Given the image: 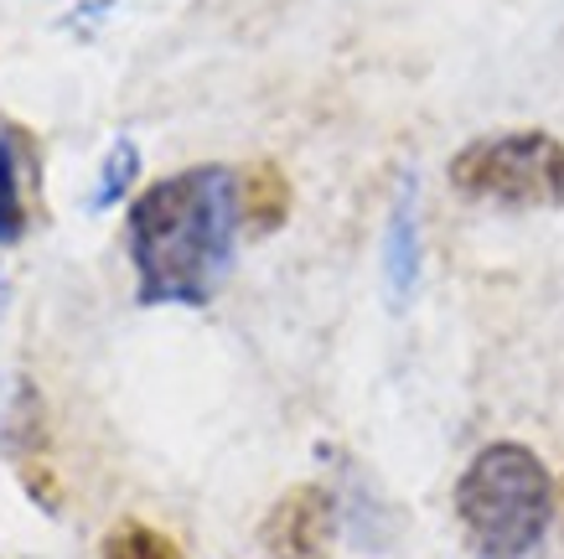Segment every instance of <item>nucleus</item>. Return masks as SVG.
<instances>
[{
  "mask_svg": "<svg viewBox=\"0 0 564 559\" xmlns=\"http://www.w3.org/2000/svg\"><path fill=\"white\" fill-rule=\"evenodd\" d=\"M234 234L239 176L228 166H192L151 182L124 218L140 305H207L234 265Z\"/></svg>",
  "mask_w": 564,
  "mask_h": 559,
  "instance_id": "obj_1",
  "label": "nucleus"
},
{
  "mask_svg": "<svg viewBox=\"0 0 564 559\" xmlns=\"http://www.w3.org/2000/svg\"><path fill=\"white\" fill-rule=\"evenodd\" d=\"M456 518L477 559H533L554 518V482L518 441H492L456 482Z\"/></svg>",
  "mask_w": 564,
  "mask_h": 559,
  "instance_id": "obj_2",
  "label": "nucleus"
},
{
  "mask_svg": "<svg viewBox=\"0 0 564 559\" xmlns=\"http://www.w3.org/2000/svg\"><path fill=\"white\" fill-rule=\"evenodd\" d=\"M451 186L477 203L502 207H564V140L549 130L471 140L445 166Z\"/></svg>",
  "mask_w": 564,
  "mask_h": 559,
  "instance_id": "obj_3",
  "label": "nucleus"
},
{
  "mask_svg": "<svg viewBox=\"0 0 564 559\" xmlns=\"http://www.w3.org/2000/svg\"><path fill=\"white\" fill-rule=\"evenodd\" d=\"M259 539H264L270 559H332V539H337V503H332V492L316 487V482L291 487L270 508Z\"/></svg>",
  "mask_w": 564,
  "mask_h": 559,
  "instance_id": "obj_4",
  "label": "nucleus"
},
{
  "mask_svg": "<svg viewBox=\"0 0 564 559\" xmlns=\"http://www.w3.org/2000/svg\"><path fill=\"white\" fill-rule=\"evenodd\" d=\"M291 176L280 171V161H254L239 171V228H249L254 238H270L285 228L291 218Z\"/></svg>",
  "mask_w": 564,
  "mask_h": 559,
  "instance_id": "obj_5",
  "label": "nucleus"
},
{
  "mask_svg": "<svg viewBox=\"0 0 564 559\" xmlns=\"http://www.w3.org/2000/svg\"><path fill=\"white\" fill-rule=\"evenodd\" d=\"M383 275H389L393 301H404L420 280V213H414V182L399 186V203L389 213V234H383Z\"/></svg>",
  "mask_w": 564,
  "mask_h": 559,
  "instance_id": "obj_6",
  "label": "nucleus"
},
{
  "mask_svg": "<svg viewBox=\"0 0 564 559\" xmlns=\"http://www.w3.org/2000/svg\"><path fill=\"white\" fill-rule=\"evenodd\" d=\"M26 166H32V136L6 125L0 130V244H17L26 234V197H21Z\"/></svg>",
  "mask_w": 564,
  "mask_h": 559,
  "instance_id": "obj_7",
  "label": "nucleus"
},
{
  "mask_svg": "<svg viewBox=\"0 0 564 559\" xmlns=\"http://www.w3.org/2000/svg\"><path fill=\"white\" fill-rule=\"evenodd\" d=\"M99 559H187V555H182V544H176L172 534L130 518V524H115L104 534Z\"/></svg>",
  "mask_w": 564,
  "mask_h": 559,
  "instance_id": "obj_8",
  "label": "nucleus"
},
{
  "mask_svg": "<svg viewBox=\"0 0 564 559\" xmlns=\"http://www.w3.org/2000/svg\"><path fill=\"white\" fill-rule=\"evenodd\" d=\"M135 171H140L135 140H115V146H109V155H104L99 186H94V207H115L120 197H130V186H135Z\"/></svg>",
  "mask_w": 564,
  "mask_h": 559,
  "instance_id": "obj_9",
  "label": "nucleus"
},
{
  "mask_svg": "<svg viewBox=\"0 0 564 559\" xmlns=\"http://www.w3.org/2000/svg\"><path fill=\"white\" fill-rule=\"evenodd\" d=\"M560 503H564V482H560Z\"/></svg>",
  "mask_w": 564,
  "mask_h": 559,
  "instance_id": "obj_10",
  "label": "nucleus"
}]
</instances>
